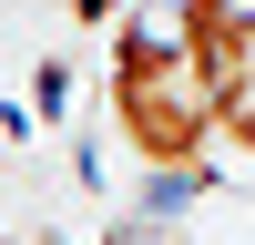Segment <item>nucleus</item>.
Instances as JSON below:
<instances>
[{
	"mask_svg": "<svg viewBox=\"0 0 255 245\" xmlns=\"http://www.w3.org/2000/svg\"><path fill=\"white\" fill-rule=\"evenodd\" d=\"M113 245H153V235H113Z\"/></svg>",
	"mask_w": 255,
	"mask_h": 245,
	"instance_id": "2",
	"label": "nucleus"
},
{
	"mask_svg": "<svg viewBox=\"0 0 255 245\" xmlns=\"http://www.w3.org/2000/svg\"><path fill=\"white\" fill-rule=\"evenodd\" d=\"M102 113H113V143L163 184H194L204 153L225 143V102L215 82L194 72V51L174 41V20H113V72H102Z\"/></svg>",
	"mask_w": 255,
	"mask_h": 245,
	"instance_id": "1",
	"label": "nucleus"
}]
</instances>
